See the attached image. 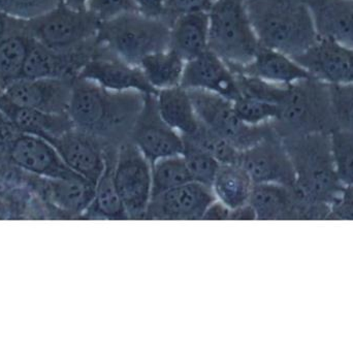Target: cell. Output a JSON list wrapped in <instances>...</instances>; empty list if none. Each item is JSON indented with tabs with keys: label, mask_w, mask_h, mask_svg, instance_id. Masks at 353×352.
Segmentation results:
<instances>
[{
	"label": "cell",
	"mask_w": 353,
	"mask_h": 352,
	"mask_svg": "<svg viewBox=\"0 0 353 352\" xmlns=\"http://www.w3.org/2000/svg\"><path fill=\"white\" fill-rule=\"evenodd\" d=\"M145 96L138 91L109 90L77 76L68 114L77 130L97 136L105 147L119 148L130 140Z\"/></svg>",
	"instance_id": "cell-1"
},
{
	"label": "cell",
	"mask_w": 353,
	"mask_h": 352,
	"mask_svg": "<svg viewBox=\"0 0 353 352\" xmlns=\"http://www.w3.org/2000/svg\"><path fill=\"white\" fill-rule=\"evenodd\" d=\"M245 6L263 47L294 58L319 39L307 0H246Z\"/></svg>",
	"instance_id": "cell-2"
},
{
	"label": "cell",
	"mask_w": 353,
	"mask_h": 352,
	"mask_svg": "<svg viewBox=\"0 0 353 352\" xmlns=\"http://www.w3.org/2000/svg\"><path fill=\"white\" fill-rule=\"evenodd\" d=\"M271 125L282 140L337 130L331 85L310 76L285 86L279 114Z\"/></svg>",
	"instance_id": "cell-3"
},
{
	"label": "cell",
	"mask_w": 353,
	"mask_h": 352,
	"mask_svg": "<svg viewBox=\"0 0 353 352\" xmlns=\"http://www.w3.org/2000/svg\"><path fill=\"white\" fill-rule=\"evenodd\" d=\"M331 134L281 138L294 167L296 187L311 200L330 207L344 187L336 169Z\"/></svg>",
	"instance_id": "cell-4"
},
{
	"label": "cell",
	"mask_w": 353,
	"mask_h": 352,
	"mask_svg": "<svg viewBox=\"0 0 353 352\" xmlns=\"http://www.w3.org/2000/svg\"><path fill=\"white\" fill-rule=\"evenodd\" d=\"M171 24L167 19L128 12L101 22L97 43L120 59L139 65L146 56L170 49Z\"/></svg>",
	"instance_id": "cell-5"
},
{
	"label": "cell",
	"mask_w": 353,
	"mask_h": 352,
	"mask_svg": "<svg viewBox=\"0 0 353 352\" xmlns=\"http://www.w3.org/2000/svg\"><path fill=\"white\" fill-rule=\"evenodd\" d=\"M209 50L228 66L252 61L261 48L244 0H216L208 10Z\"/></svg>",
	"instance_id": "cell-6"
},
{
	"label": "cell",
	"mask_w": 353,
	"mask_h": 352,
	"mask_svg": "<svg viewBox=\"0 0 353 352\" xmlns=\"http://www.w3.org/2000/svg\"><path fill=\"white\" fill-rule=\"evenodd\" d=\"M22 24L41 45L56 51H70L94 41L101 22L88 10H74L61 2L51 12L22 21Z\"/></svg>",
	"instance_id": "cell-7"
},
{
	"label": "cell",
	"mask_w": 353,
	"mask_h": 352,
	"mask_svg": "<svg viewBox=\"0 0 353 352\" xmlns=\"http://www.w3.org/2000/svg\"><path fill=\"white\" fill-rule=\"evenodd\" d=\"M249 204L256 220H327L329 205L311 200L296 185L254 183Z\"/></svg>",
	"instance_id": "cell-8"
},
{
	"label": "cell",
	"mask_w": 353,
	"mask_h": 352,
	"mask_svg": "<svg viewBox=\"0 0 353 352\" xmlns=\"http://www.w3.org/2000/svg\"><path fill=\"white\" fill-rule=\"evenodd\" d=\"M199 122L225 138L239 151L263 140L272 130L271 123L248 125L239 118L234 101L215 93L188 90Z\"/></svg>",
	"instance_id": "cell-9"
},
{
	"label": "cell",
	"mask_w": 353,
	"mask_h": 352,
	"mask_svg": "<svg viewBox=\"0 0 353 352\" xmlns=\"http://www.w3.org/2000/svg\"><path fill=\"white\" fill-rule=\"evenodd\" d=\"M114 180L130 220H144L152 198L151 163L130 140L118 148Z\"/></svg>",
	"instance_id": "cell-10"
},
{
	"label": "cell",
	"mask_w": 353,
	"mask_h": 352,
	"mask_svg": "<svg viewBox=\"0 0 353 352\" xmlns=\"http://www.w3.org/2000/svg\"><path fill=\"white\" fill-rule=\"evenodd\" d=\"M157 94H146L142 111L130 132V141L150 161L182 154V136L161 118Z\"/></svg>",
	"instance_id": "cell-11"
},
{
	"label": "cell",
	"mask_w": 353,
	"mask_h": 352,
	"mask_svg": "<svg viewBox=\"0 0 353 352\" xmlns=\"http://www.w3.org/2000/svg\"><path fill=\"white\" fill-rule=\"evenodd\" d=\"M16 167L49 179H62L78 174L62 161L57 150L45 138L14 132L4 148L3 159Z\"/></svg>",
	"instance_id": "cell-12"
},
{
	"label": "cell",
	"mask_w": 353,
	"mask_h": 352,
	"mask_svg": "<svg viewBox=\"0 0 353 352\" xmlns=\"http://www.w3.org/2000/svg\"><path fill=\"white\" fill-rule=\"evenodd\" d=\"M239 163L250 176L253 183L296 185V176L290 154L273 127L263 140L250 148L241 151Z\"/></svg>",
	"instance_id": "cell-13"
},
{
	"label": "cell",
	"mask_w": 353,
	"mask_h": 352,
	"mask_svg": "<svg viewBox=\"0 0 353 352\" xmlns=\"http://www.w3.org/2000/svg\"><path fill=\"white\" fill-rule=\"evenodd\" d=\"M212 188L189 182L151 198L144 220L197 221L215 200Z\"/></svg>",
	"instance_id": "cell-14"
},
{
	"label": "cell",
	"mask_w": 353,
	"mask_h": 352,
	"mask_svg": "<svg viewBox=\"0 0 353 352\" xmlns=\"http://www.w3.org/2000/svg\"><path fill=\"white\" fill-rule=\"evenodd\" d=\"M78 76L112 91H138L143 94L157 93L145 78L140 66L120 59L97 43L94 54Z\"/></svg>",
	"instance_id": "cell-15"
},
{
	"label": "cell",
	"mask_w": 353,
	"mask_h": 352,
	"mask_svg": "<svg viewBox=\"0 0 353 352\" xmlns=\"http://www.w3.org/2000/svg\"><path fill=\"white\" fill-rule=\"evenodd\" d=\"M95 50L97 39L70 51H56L33 39L23 68L22 78H77Z\"/></svg>",
	"instance_id": "cell-16"
},
{
	"label": "cell",
	"mask_w": 353,
	"mask_h": 352,
	"mask_svg": "<svg viewBox=\"0 0 353 352\" xmlns=\"http://www.w3.org/2000/svg\"><path fill=\"white\" fill-rule=\"evenodd\" d=\"M74 79H19L2 94L14 105L50 114L68 113Z\"/></svg>",
	"instance_id": "cell-17"
},
{
	"label": "cell",
	"mask_w": 353,
	"mask_h": 352,
	"mask_svg": "<svg viewBox=\"0 0 353 352\" xmlns=\"http://www.w3.org/2000/svg\"><path fill=\"white\" fill-rule=\"evenodd\" d=\"M48 142L72 172L97 184L105 165V146L99 138L72 127Z\"/></svg>",
	"instance_id": "cell-18"
},
{
	"label": "cell",
	"mask_w": 353,
	"mask_h": 352,
	"mask_svg": "<svg viewBox=\"0 0 353 352\" xmlns=\"http://www.w3.org/2000/svg\"><path fill=\"white\" fill-rule=\"evenodd\" d=\"M180 86L187 90L215 93L232 101L241 96L236 74L210 50L185 62Z\"/></svg>",
	"instance_id": "cell-19"
},
{
	"label": "cell",
	"mask_w": 353,
	"mask_h": 352,
	"mask_svg": "<svg viewBox=\"0 0 353 352\" xmlns=\"http://www.w3.org/2000/svg\"><path fill=\"white\" fill-rule=\"evenodd\" d=\"M313 78L329 85L353 83V48L319 39L308 51L294 57Z\"/></svg>",
	"instance_id": "cell-20"
},
{
	"label": "cell",
	"mask_w": 353,
	"mask_h": 352,
	"mask_svg": "<svg viewBox=\"0 0 353 352\" xmlns=\"http://www.w3.org/2000/svg\"><path fill=\"white\" fill-rule=\"evenodd\" d=\"M230 68L234 74L252 76L282 86H288L312 76L292 56L263 45H261L252 61L246 65Z\"/></svg>",
	"instance_id": "cell-21"
},
{
	"label": "cell",
	"mask_w": 353,
	"mask_h": 352,
	"mask_svg": "<svg viewBox=\"0 0 353 352\" xmlns=\"http://www.w3.org/2000/svg\"><path fill=\"white\" fill-rule=\"evenodd\" d=\"M0 113L18 132L39 136L46 141L74 127L68 113L50 114L20 107L6 99L2 92H0Z\"/></svg>",
	"instance_id": "cell-22"
},
{
	"label": "cell",
	"mask_w": 353,
	"mask_h": 352,
	"mask_svg": "<svg viewBox=\"0 0 353 352\" xmlns=\"http://www.w3.org/2000/svg\"><path fill=\"white\" fill-rule=\"evenodd\" d=\"M32 41L22 21L4 16L0 29V92L22 78Z\"/></svg>",
	"instance_id": "cell-23"
},
{
	"label": "cell",
	"mask_w": 353,
	"mask_h": 352,
	"mask_svg": "<svg viewBox=\"0 0 353 352\" xmlns=\"http://www.w3.org/2000/svg\"><path fill=\"white\" fill-rule=\"evenodd\" d=\"M95 184L80 175L62 179L46 178L43 196L65 220H81L94 198Z\"/></svg>",
	"instance_id": "cell-24"
},
{
	"label": "cell",
	"mask_w": 353,
	"mask_h": 352,
	"mask_svg": "<svg viewBox=\"0 0 353 352\" xmlns=\"http://www.w3.org/2000/svg\"><path fill=\"white\" fill-rule=\"evenodd\" d=\"M319 39L353 48V0H307Z\"/></svg>",
	"instance_id": "cell-25"
},
{
	"label": "cell",
	"mask_w": 353,
	"mask_h": 352,
	"mask_svg": "<svg viewBox=\"0 0 353 352\" xmlns=\"http://www.w3.org/2000/svg\"><path fill=\"white\" fill-rule=\"evenodd\" d=\"M118 148L105 147V165L95 184L94 198L81 220H130L114 180Z\"/></svg>",
	"instance_id": "cell-26"
},
{
	"label": "cell",
	"mask_w": 353,
	"mask_h": 352,
	"mask_svg": "<svg viewBox=\"0 0 353 352\" xmlns=\"http://www.w3.org/2000/svg\"><path fill=\"white\" fill-rule=\"evenodd\" d=\"M170 49L185 62L209 50L208 12H187L174 19L171 24Z\"/></svg>",
	"instance_id": "cell-27"
},
{
	"label": "cell",
	"mask_w": 353,
	"mask_h": 352,
	"mask_svg": "<svg viewBox=\"0 0 353 352\" xmlns=\"http://www.w3.org/2000/svg\"><path fill=\"white\" fill-rule=\"evenodd\" d=\"M157 105L161 118L181 136L192 134L199 125L187 89L178 86L157 91Z\"/></svg>",
	"instance_id": "cell-28"
},
{
	"label": "cell",
	"mask_w": 353,
	"mask_h": 352,
	"mask_svg": "<svg viewBox=\"0 0 353 352\" xmlns=\"http://www.w3.org/2000/svg\"><path fill=\"white\" fill-rule=\"evenodd\" d=\"M253 181L240 163L220 165L211 188L216 200L232 209L248 204Z\"/></svg>",
	"instance_id": "cell-29"
},
{
	"label": "cell",
	"mask_w": 353,
	"mask_h": 352,
	"mask_svg": "<svg viewBox=\"0 0 353 352\" xmlns=\"http://www.w3.org/2000/svg\"><path fill=\"white\" fill-rule=\"evenodd\" d=\"M149 84L157 91L181 85L185 61L173 50L146 56L139 64Z\"/></svg>",
	"instance_id": "cell-30"
},
{
	"label": "cell",
	"mask_w": 353,
	"mask_h": 352,
	"mask_svg": "<svg viewBox=\"0 0 353 352\" xmlns=\"http://www.w3.org/2000/svg\"><path fill=\"white\" fill-rule=\"evenodd\" d=\"M152 196L192 182L182 154L163 157L151 163Z\"/></svg>",
	"instance_id": "cell-31"
},
{
	"label": "cell",
	"mask_w": 353,
	"mask_h": 352,
	"mask_svg": "<svg viewBox=\"0 0 353 352\" xmlns=\"http://www.w3.org/2000/svg\"><path fill=\"white\" fill-rule=\"evenodd\" d=\"M183 141L201 150L216 159L220 165L226 163H239L241 151L232 146L230 142L205 127L199 122V127L192 134L182 136Z\"/></svg>",
	"instance_id": "cell-32"
},
{
	"label": "cell",
	"mask_w": 353,
	"mask_h": 352,
	"mask_svg": "<svg viewBox=\"0 0 353 352\" xmlns=\"http://www.w3.org/2000/svg\"><path fill=\"white\" fill-rule=\"evenodd\" d=\"M234 105L239 118L248 125L271 123L279 114V105L250 95L241 94Z\"/></svg>",
	"instance_id": "cell-33"
},
{
	"label": "cell",
	"mask_w": 353,
	"mask_h": 352,
	"mask_svg": "<svg viewBox=\"0 0 353 352\" xmlns=\"http://www.w3.org/2000/svg\"><path fill=\"white\" fill-rule=\"evenodd\" d=\"M183 157L193 182L211 187L220 163L211 155L183 141Z\"/></svg>",
	"instance_id": "cell-34"
},
{
	"label": "cell",
	"mask_w": 353,
	"mask_h": 352,
	"mask_svg": "<svg viewBox=\"0 0 353 352\" xmlns=\"http://www.w3.org/2000/svg\"><path fill=\"white\" fill-rule=\"evenodd\" d=\"M336 169L344 186H353V134L337 130L332 132Z\"/></svg>",
	"instance_id": "cell-35"
},
{
	"label": "cell",
	"mask_w": 353,
	"mask_h": 352,
	"mask_svg": "<svg viewBox=\"0 0 353 352\" xmlns=\"http://www.w3.org/2000/svg\"><path fill=\"white\" fill-rule=\"evenodd\" d=\"M61 3V0H0V12L17 20L29 21L43 16Z\"/></svg>",
	"instance_id": "cell-36"
},
{
	"label": "cell",
	"mask_w": 353,
	"mask_h": 352,
	"mask_svg": "<svg viewBox=\"0 0 353 352\" xmlns=\"http://www.w3.org/2000/svg\"><path fill=\"white\" fill-rule=\"evenodd\" d=\"M331 93L338 130L353 134V83L331 85Z\"/></svg>",
	"instance_id": "cell-37"
},
{
	"label": "cell",
	"mask_w": 353,
	"mask_h": 352,
	"mask_svg": "<svg viewBox=\"0 0 353 352\" xmlns=\"http://www.w3.org/2000/svg\"><path fill=\"white\" fill-rule=\"evenodd\" d=\"M86 10L99 22L112 20L128 12H139L134 0H88Z\"/></svg>",
	"instance_id": "cell-38"
},
{
	"label": "cell",
	"mask_w": 353,
	"mask_h": 352,
	"mask_svg": "<svg viewBox=\"0 0 353 352\" xmlns=\"http://www.w3.org/2000/svg\"><path fill=\"white\" fill-rule=\"evenodd\" d=\"M327 220H353V186H344L331 205Z\"/></svg>",
	"instance_id": "cell-39"
},
{
	"label": "cell",
	"mask_w": 353,
	"mask_h": 352,
	"mask_svg": "<svg viewBox=\"0 0 353 352\" xmlns=\"http://www.w3.org/2000/svg\"><path fill=\"white\" fill-rule=\"evenodd\" d=\"M216 0H167L168 18L173 22L176 17L187 12H208Z\"/></svg>",
	"instance_id": "cell-40"
},
{
	"label": "cell",
	"mask_w": 353,
	"mask_h": 352,
	"mask_svg": "<svg viewBox=\"0 0 353 352\" xmlns=\"http://www.w3.org/2000/svg\"><path fill=\"white\" fill-rule=\"evenodd\" d=\"M139 12L155 18L167 19V0H134ZM171 22V21H170ZM172 23V22H171Z\"/></svg>",
	"instance_id": "cell-41"
},
{
	"label": "cell",
	"mask_w": 353,
	"mask_h": 352,
	"mask_svg": "<svg viewBox=\"0 0 353 352\" xmlns=\"http://www.w3.org/2000/svg\"><path fill=\"white\" fill-rule=\"evenodd\" d=\"M230 209L218 200L208 207L201 220H230Z\"/></svg>",
	"instance_id": "cell-42"
},
{
	"label": "cell",
	"mask_w": 353,
	"mask_h": 352,
	"mask_svg": "<svg viewBox=\"0 0 353 352\" xmlns=\"http://www.w3.org/2000/svg\"><path fill=\"white\" fill-rule=\"evenodd\" d=\"M230 220H256V214L251 205L245 204L230 210Z\"/></svg>",
	"instance_id": "cell-43"
},
{
	"label": "cell",
	"mask_w": 353,
	"mask_h": 352,
	"mask_svg": "<svg viewBox=\"0 0 353 352\" xmlns=\"http://www.w3.org/2000/svg\"><path fill=\"white\" fill-rule=\"evenodd\" d=\"M0 220H14L10 203L0 196Z\"/></svg>",
	"instance_id": "cell-44"
},
{
	"label": "cell",
	"mask_w": 353,
	"mask_h": 352,
	"mask_svg": "<svg viewBox=\"0 0 353 352\" xmlns=\"http://www.w3.org/2000/svg\"><path fill=\"white\" fill-rule=\"evenodd\" d=\"M61 2L74 10H86L88 0H61Z\"/></svg>",
	"instance_id": "cell-45"
},
{
	"label": "cell",
	"mask_w": 353,
	"mask_h": 352,
	"mask_svg": "<svg viewBox=\"0 0 353 352\" xmlns=\"http://www.w3.org/2000/svg\"><path fill=\"white\" fill-rule=\"evenodd\" d=\"M244 1H246V0H244Z\"/></svg>",
	"instance_id": "cell-46"
}]
</instances>
